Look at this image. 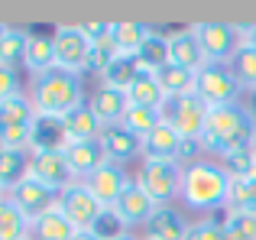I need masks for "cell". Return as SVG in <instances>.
<instances>
[{
    "mask_svg": "<svg viewBox=\"0 0 256 240\" xmlns=\"http://www.w3.org/2000/svg\"><path fill=\"white\" fill-rule=\"evenodd\" d=\"M256 143V114L240 104H227V108H211L204 136H201V150L211 152V159H227L240 150H250Z\"/></svg>",
    "mask_w": 256,
    "mask_h": 240,
    "instance_id": "6da1fadb",
    "label": "cell"
},
{
    "mask_svg": "<svg viewBox=\"0 0 256 240\" xmlns=\"http://www.w3.org/2000/svg\"><path fill=\"white\" fill-rule=\"evenodd\" d=\"M227 195H230V176L218 159H194V162L182 166V198L188 211H214L227 208Z\"/></svg>",
    "mask_w": 256,
    "mask_h": 240,
    "instance_id": "7a4b0ae2",
    "label": "cell"
},
{
    "mask_svg": "<svg viewBox=\"0 0 256 240\" xmlns=\"http://www.w3.org/2000/svg\"><path fill=\"white\" fill-rule=\"evenodd\" d=\"M30 101L36 108L39 117H52V120H65L72 110L84 108V84L82 75H72V72L52 68L46 75L32 78L30 88Z\"/></svg>",
    "mask_w": 256,
    "mask_h": 240,
    "instance_id": "3957f363",
    "label": "cell"
},
{
    "mask_svg": "<svg viewBox=\"0 0 256 240\" xmlns=\"http://www.w3.org/2000/svg\"><path fill=\"white\" fill-rule=\"evenodd\" d=\"M36 108L30 94H16L0 104V146L4 150H30L32 130H36Z\"/></svg>",
    "mask_w": 256,
    "mask_h": 240,
    "instance_id": "277c9868",
    "label": "cell"
},
{
    "mask_svg": "<svg viewBox=\"0 0 256 240\" xmlns=\"http://www.w3.org/2000/svg\"><path fill=\"white\" fill-rule=\"evenodd\" d=\"M208 117H211V108L194 91L182 98H166V104H162V120L169 126H175L185 140H192V143H201Z\"/></svg>",
    "mask_w": 256,
    "mask_h": 240,
    "instance_id": "5b68a950",
    "label": "cell"
},
{
    "mask_svg": "<svg viewBox=\"0 0 256 240\" xmlns=\"http://www.w3.org/2000/svg\"><path fill=\"white\" fill-rule=\"evenodd\" d=\"M136 185L162 208V204L182 198V166L159 162V159H143L136 172Z\"/></svg>",
    "mask_w": 256,
    "mask_h": 240,
    "instance_id": "8992f818",
    "label": "cell"
},
{
    "mask_svg": "<svg viewBox=\"0 0 256 240\" xmlns=\"http://www.w3.org/2000/svg\"><path fill=\"white\" fill-rule=\"evenodd\" d=\"M192 32L198 36V42H201V49H204L208 62H214V65H227L234 58V52L240 49L237 23H224V20H201V23H192Z\"/></svg>",
    "mask_w": 256,
    "mask_h": 240,
    "instance_id": "52a82bcc",
    "label": "cell"
},
{
    "mask_svg": "<svg viewBox=\"0 0 256 240\" xmlns=\"http://www.w3.org/2000/svg\"><path fill=\"white\" fill-rule=\"evenodd\" d=\"M240 82L227 65H208L204 72L194 75V94L208 104V108H227V104H240Z\"/></svg>",
    "mask_w": 256,
    "mask_h": 240,
    "instance_id": "ba28073f",
    "label": "cell"
},
{
    "mask_svg": "<svg viewBox=\"0 0 256 240\" xmlns=\"http://www.w3.org/2000/svg\"><path fill=\"white\" fill-rule=\"evenodd\" d=\"M52 46H56V68L72 72V75H84L88 72L91 42L84 39L82 26H58L52 32Z\"/></svg>",
    "mask_w": 256,
    "mask_h": 240,
    "instance_id": "9c48e42d",
    "label": "cell"
},
{
    "mask_svg": "<svg viewBox=\"0 0 256 240\" xmlns=\"http://www.w3.org/2000/svg\"><path fill=\"white\" fill-rule=\"evenodd\" d=\"M58 211L68 218V224L75 230H91L98 214L104 211V204L84 188V182H72L65 192H58Z\"/></svg>",
    "mask_w": 256,
    "mask_h": 240,
    "instance_id": "30bf717a",
    "label": "cell"
},
{
    "mask_svg": "<svg viewBox=\"0 0 256 240\" xmlns=\"http://www.w3.org/2000/svg\"><path fill=\"white\" fill-rule=\"evenodd\" d=\"M30 176L56 192H65L72 182H78L65 159V150H30Z\"/></svg>",
    "mask_w": 256,
    "mask_h": 240,
    "instance_id": "8fae6325",
    "label": "cell"
},
{
    "mask_svg": "<svg viewBox=\"0 0 256 240\" xmlns=\"http://www.w3.org/2000/svg\"><path fill=\"white\" fill-rule=\"evenodd\" d=\"M10 202L16 204V208L23 211L26 218H30V224H32L36 218L49 214V211H58V192L30 176L26 182H20L16 188L10 192Z\"/></svg>",
    "mask_w": 256,
    "mask_h": 240,
    "instance_id": "7c38bea8",
    "label": "cell"
},
{
    "mask_svg": "<svg viewBox=\"0 0 256 240\" xmlns=\"http://www.w3.org/2000/svg\"><path fill=\"white\" fill-rule=\"evenodd\" d=\"M100 150L107 152V159L117 166H126L133 159L143 156V140L130 130L126 124H110V126H100V136H98Z\"/></svg>",
    "mask_w": 256,
    "mask_h": 240,
    "instance_id": "4fadbf2b",
    "label": "cell"
},
{
    "mask_svg": "<svg viewBox=\"0 0 256 240\" xmlns=\"http://www.w3.org/2000/svg\"><path fill=\"white\" fill-rule=\"evenodd\" d=\"M84 182V188L91 192L94 198H98L104 208H114V202H117L120 195H124V188L133 182L130 176H126V169L124 166H117V162H107V166H100L98 172H91L88 178H82Z\"/></svg>",
    "mask_w": 256,
    "mask_h": 240,
    "instance_id": "5bb4252c",
    "label": "cell"
},
{
    "mask_svg": "<svg viewBox=\"0 0 256 240\" xmlns=\"http://www.w3.org/2000/svg\"><path fill=\"white\" fill-rule=\"evenodd\" d=\"M169 62L185 68V72H192V75H198V72H204L211 65L204 49H201V42H198V36L192 32V26L169 32Z\"/></svg>",
    "mask_w": 256,
    "mask_h": 240,
    "instance_id": "9a60e30c",
    "label": "cell"
},
{
    "mask_svg": "<svg viewBox=\"0 0 256 240\" xmlns=\"http://www.w3.org/2000/svg\"><path fill=\"white\" fill-rule=\"evenodd\" d=\"M156 208H159V204L152 202L143 188H140L136 178H133V182L124 188V195L114 202V211H117V218L126 224V228H140V224L146 228V224H150V218L156 214Z\"/></svg>",
    "mask_w": 256,
    "mask_h": 240,
    "instance_id": "2e32d148",
    "label": "cell"
},
{
    "mask_svg": "<svg viewBox=\"0 0 256 240\" xmlns=\"http://www.w3.org/2000/svg\"><path fill=\"white\" fill-rule=\"evenodd\" d=\"M65 159H68L72 172H75V178L82 182L88 178L91 172H98L100 166H107L110 159H107V152L100 150L98 140H84V143H65Z\"/></svg>",
    "mask_w": 256,
    "mask_h": 240,
    "instance_id": "e0dca14e",
    "label": "cell"
},
{
    "mask_svg": "<svg viewBox=\"0 0 256 240\" xmlns=\"http://www.w3.org/2000/svg\"><path fill=\"white\" fill-rule=\"evenodd\" d=\"M88 108H91V114L98 117L100 126H110V124H124L126 110H130V101H126L124 91L98 88L91 98H88Z\"/></svg>",
    "mask_w": 256,
    "mask_h": 240,
    "instance_id": "ac0fdd59",
    "label": "cell"
},
{
    "mask_svg": "<svg viewBox=\"0 0 256 240\" xmlns=\"http://www.w3.org/2000/svg\"><path fill=\"white\" fill-rule=\"evenodd\" d=\"M188 228H192V224L185 221V214H182L175 204H162V208H156V214L146 224V237H152V240H185Z\"/></svg>",
    "mask_w": 256,
    "mask_h": 240,
    "instance_id": "d6986e66",
    "label": "cell"
},
{
    "mask_svg": "<svg viewBox=\"0 0 256 240\" xmlns=\"http://www.w3.org/2000/svg\"><path fill=\"white\" fill-rule=\"evenodd\" d=\"M143 65H140L136 56H117L110 65H107V72L100 75V88H110V91H130L133 82H136L140 75H143Z\"/></svg>",
    "mask_w": 256,
    "mask_h": 240,
    "instance_id": "ffe728a7",
    "label": "cell"
},
{
    "mask_svg": "<svg viewBox=\"0 0 256 240\" xmlns=\"http://www.w3.org/2000/svg\"><path fill=\"white\" fill-rule=\"evenodd\" d=\"M152 26L143 20H114V46L120 56H136L143 42L150 39Z\"/></svg>",
    "mask_w": 256,
    "mask_h": 240,
    "instance_id": "44dd1931",
    "label": "cell"
},
{
    "mask_svg": "<svg viewBox=\"0 0 256 240\" xmlns=\"http://www.w3.org/2000/svg\"><path fill=\"white\" fill-rule=\"evenodd\" d=\"M23 65L36 75H46V72L56 68V46H52V36H42V32H30L26 39V58Z\"/></svg>",
    "mask_w": 256,
    "mask_h": 240,
    "instance_id": "7402d4cb",
    "label": "cell"
},
{
    "mask_svg": "<svg viewBox=\"0 0 256 240\" xmlns=\"http://www.w3.org/2000/svg\"><path fill=\"white\" fill-rule=\"evenodd\" d=\"M26 178H30V150H4L0 146V185L6 188V195Z\"/></svg>",
    "mask_w": 256,
    "mask_h": 240,
    "instance_id": "603a6c76",
    "label": "cell"
},
{
    "mask_svg": "<svg viewBox=\"0 0 256 240\" xmlns=\"http://www.w3.org/2000/svg\"><path fill=\"white\" fill-rule=\"evenodd\" d=\"M62 126H65V143H84V140L100 136V124H98V117L91 114L88 104L78 108V110H72V114L62 120Z\"/></svg>",
    "mask_w": 256,
    "mask_h": 240,
    "instance_id": "cb8c5ba5",
    "label": "cell"
},
{
    "mask_svg": "<svg viewBox=\"0 0 256 240\" xmlns=\"http://www.w3.org/2000/svg\"><path fill=\"white\" fill-rule=\"evenodd\" d=\"M126 101H130V108H156V110H162L166 94H162V88H159L156 75H152V72H143V75L133 82V88L126 91Z\"/></svg>",
    "mask_w": 256,
    "mask_h": 240,
    "instance_id": "d4e9b609",
    "label": "cell"
},
{
    "mask_svg": "<svg viewBox=\"0 0 256 240\" xmlns=\"http://www.w3.org/2000/svg\"><path fill=\"white\" fill-rule=\"evenodd\" d=\"M78 230L68 224V218L62 214V211H49V214L36 218L30 228V237L32 240H72Z\"/></svg>",
    "mask_w": 256,
    "mask_h": 240,
    "instance_id": "484cf974",
    "label": "cell"
},
{
    "mask_svg": "<svg viewBox=\"0 0 256 240\" xmlns=\"http://www.w3.org/2000/svg\"><path fill=\"white\" fill-rule=\"evenodd\" d=\"M136 58H140V65H143L146 72H152V75H156L159 68H166V65H169V32L152 30L150 39L143 42V49L136 52Z\"/></svg>",
    "mask_w": 256,
    "mask_h": 240,
    "instance_id": "4316f807",
    "label": "cell"
},
{
    "mask_svg": "<svg viewBox=\"0 0 256 240\" xmlns=\"http://www.w3.org/2000/svg\"><path fill=\"white\" fill-rule=\"evenodd\" d=\"M30 218L10 202V195L0 198V240H23L30 237Z\"/></svg>",
    "mask_w": 256,
    "mask_h": 240,
    "instance_id": "83f0119b",
    "label": "cell"
},
{
    "mask_svg": "<svg viewBox=\"0 0 256 240\" xmlns=\"http://www.w3.org/2000/svg\"><path fill=\"white\" fill-rule=\"evenodd\" d=\"M156 82H159V88H162L166 98H182V94H192L194 91V75L185 72V68H178V65H172V62L156 72Z\"/></svg>",
    "mask_w": 256,
    "mask_h": 240,
    "instance_id": "f1b7e54d",
    "label": "cell"
},
{
    "mask_svg": "<svg viewBox=\"0 0 256 240\" xmlns=\"http://www.w3.org/2000/svg\"><path fill=\"white\" fill-rule=\"evenodd\" d=\"M227 68L234 72V78L240 82V88L256 94V49H250V46H240V49L234 52V58L227 62Z\"/></svg>",
    "mask_w": 256,
    "mask_h": 240,
    "instance_id": "f546056e",
    "label": "cell"
},
{
    "mask_svg": "<svg viewBox=\"0 0 256 240\" xmlns=\"http://www.w3.org/2000/svg\"><path fill=\"white\" fill-rule=\"evenodd\" d=\"M30 150H65V126L62 120L39 117L32 130V146Z\"/></svg>",
    "mask_w": 256,
    "mask_h": 240,
    "instance_id": "4dcf8cb0",
    "label": "cell"
},
{
    "mask_svg": "<svg viewBox=\"0 0 256 240\" xmlns=\"http://www.w3.org/2000/svg\"><path fill=\"white\" fill-rule=\"evenodd\" d=\"M26 39H30V32L23 30H6L4 42H0V65H6V68H16V65H23L26 58Z\"/></svg>",
    "mask_w": 256,
    "mask_h": 240,
    "instance_id": "1f68e13d",
    "label": "cell"
},
{
    "mask_svg": "<svg viewBox=\"0 0 256 240\" xmlns=\"http://www.w3.org/2000/svg\"><path fill=\"white\" fill-rule=\"evenodd\" d=\"M124 124L130 126L140 140H146L159 124H162V110H156V108H130L126 117H124Z\"/></svg>",
    "mask_w": 256,
    "mask_h": 240,
    "instance_id": "d6a6232c",
    "label": "cell"
},
{
    "mask_svg": "<svg viewBox=\"0 0 256 240\" xmlns=\"http://www.w3.org/2000/svg\"><path fill=\"white\" fill-rule=\"evenodd\" d=\"M224 230L234 240H256V211H224Z\"/></svg>",
    "mask_w": 256,
    "mask_h": 240,
    "instance_id": "836d02e7",
    "label": "cell"
},
{
    "mask_svg": "<svg viewBox=\"0 0 256 240\" xmlns=\"http://www.w3.org/2000/svg\"><path fill=\"white\" fill-rule=\"evenodd\" d=\"M91 234L98 237V240H120V237L130 234V228H126V224L117 218V211H114V208H104L98 214V221H94Z\"/></svg>",
    "mask_w": 256,
    "mask_h": 240,
    "instance_id": "e575fe53",
    "label": "cell"
},
{
    "mask_svg": "<svg viewBox=\"0 0 256 240\" xmlns=\"http://www.w3.org/2000/svg\"><path fill=\"white\" fill-rule=\"evenodd\" d=\"M220 166L227 169V176H230V178H250L253 172H256V156H253V146H250V150L234 152V156H227V159H220Z\"/></svg>",
    "mask_w": 256,
    "mask_h": 240,
    "instance_id": "d590c367",
    "label": "cell"
},
{
    "mask_svg": "<svg viewBox=\"0 0 256 240\" xmlns=\"http://www.w3.org/2000/svg\"><path fill=\"white\" fill-rule=\"evenodd\" d=\"M82 32L91 46L114 42V20H88V23H82Z\"/></svg>",
    "mask_w": 256,
    "mask_h": 240,
    "instance_id": "8d00e7d4",
    "label": "cell"
},
{
    "mask_svg": "<svg viewBox=\"0 0 256 240\" xmlns=\"http://www.w3.org/2000/svg\"><path fill=\"white\" fill-rule=\"evenodd\" d=\"M185 240H224V221H214V218H201L188 228Z\"/></svg>",
    "mask_w": 256,
    "mask_h": 240,
    "instance_id": "74e56055",
    "label": "cell"
},
{
    "mask_svg": "<svg viewBox=\"0 0 256 240\" xmlns=\"http://www.w3.org/2000/svg\"><path fill=\"white\" fill-rule=\"evenodd\" d=\"M16 94H23V91H20V75H16V68H6V65H0V104L10 101V98H16Z\"/></svg>",
    "mask_w": 256,
    "mask_h": 240,
    "instance_id": "f35d334b",
    "label": "cell"
},
{
    "mask_svg": "<svg viewBox=\"0 0 256 240\" xmlns=\"http://www.w3.org/2000/svg\"><path fill=\"white\" fill-rule=\"evenodd\" d=\"M237 32H240V46L256 49V23H237Z\"/></svg>",
    "mask_w": 256,
    "mask_h": 240,
    "instance_id": "ab89813d",
    "label": "cell"
},
{
    "mask_svg": "<svg viewBox=\"0 0 256 240\" xmlns=\"http://www.w3.org/2000/svg\"><path fill=\"white\" fill-rule=\"evenodd\" d=\"M246 182H250V211H256V172L246 178Z\"/></svg>",
    "mask_w": 256,
    "mask_h": 240,
    "instance_id": "60d3db41",
    "label": "cell"
},
{
    "mask_svg": "<svg viewBox=\"0 0 256 240\" xmlns=\"http://www.w3.org/2000/svg\"><path fill=\"white\" fill-rule=\"evenodd\" d=\"M72 240H98V237H94V234H91V230H78V234H75V237H72Z\"/></svg>",
    "mask_w": 256,
    "mask_h": 240,
    "instance_id": "b9f144b4",
    "label": "cell"
},
{
    "mask_svg": "<svg viewBox=\"0 0 256 240\" xmlns=\"http://www.w3.org/2000/svg\"><path fill=\"white\" fill-rule=\"evenodd\" d=\"M6 30H10V26H4V23H0V42H4V36H6Z\"/></svg>",
    "mask_w": 256,
    "mask_h": 240,
    "instance_id": "7bdbcfd3",
    "label": "cell"
},
{
    "mask_svg": "<svg viewBox=\"0 0 256 240\" xmlns=\"http://www.w3.org/2000/svg\"><path fill=\"white\" fill-rule=\"evenodd\" d=\"M120 240H140V237H133V234H126V237H120Z\"/></svg>",
    "mask_w": 256,
    "mask_h": 240,
    "instance_id": "ee69618b",
    "label": "cell"
},
{
    "mask_svg": "<svg viewBox=\"0 0 256 240\" xmlns=\"http://www.w3.org/2000/svg\"><path fill=\"white\" fill-rule=\"evenodd\" d=\"M0 198H6V188H4V185H0Z\"/></svg>",
    "mask_w": 256,
    "mask_h": 240,
    "instance_id": "f6af8a7d",
    "label": "cell"
},
{
    "mask_svg": "<svg viewBox=\"0 0 256 240\" xmlns=\"http://www.w3.org/2000/svg\"><path fill=\"white\" fill-rule=\"evenodd\" d=\"M253 156H256V143H253Z\"/></svg>",
    "mask_w": 256,
    "mask_h": 240,
    "instance_id": "bcb514c9",
    "label": "cell"
},
{
    "mask_svg": "<svg viewBox=\"0 0 256 240\" xmlns=\"http://www.w3.org/2000/svg\"><path fill=\"white\" fill-rule=\"evenodd\" d=\"M140 240H152V237H140Z\"/></svg>",
    "mask_w": 256,
    "mask_h": 240,
    "instance_id": "7dc6e473",
    "label": "cell"
},
{
    "mask_svg": "<svg viewBox=\"0 0 256 240\" xmlns=\"http://www.w3.org/2000/svg\"><path fill=\"white\" fill-rule=\"evenodd\" d=\"M23 240H32V237H23Z\"/></svg>",
    "mask_w": 256,
    "mask_h": 240,
    "instance_id": "c3c4849f",
    "label": "cell"
}]
</instances>
